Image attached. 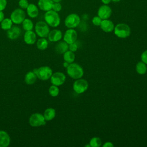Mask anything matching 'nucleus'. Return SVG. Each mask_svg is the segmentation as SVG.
I'll return each mask as SVG.
<instances>
[{
	"instance_id": "obj_1",
	"label": "nucleus",
	"mask_w": 147,
	"mask_h": 147,
	"mask_svg": "<svg viewBox=\"0 0 147 147\" xmlns=\"http://www.w3.org/2000/svg\"><path fill=\"white\" fill-rule=\"evenodd\" d=\"M45 22L51 27H57L60 23V18L57 12L50 10L46 11L44 14Z\"/></svg>"
},
{
	"instance_id": "obj_2",
	"label": "nucleus",
	"mask_w": 147,
	"mask_h": 147,
	"mask_svg": "<svg viewBox=\"0 0 147 147\" xmlns=\"http://www.w3.org/2000/svg\"><path fill=\"white\" fill-rule=\"evenodd\" d=\"M68 75L72 79H78L82 78L84 74L83 68L77 63H70L67 68Z\"/></svg>"
},
{
	"instance_id": "obj_3",
	"label": "nucleus",
	"mask_w": 147,
	"mask_h": 147,
	"mask_svg": "<svg viewBox=\"0 0 147 147\" xmlns=\"http://www.w3.org/2000/svg\"><path fill=\"white\" fill-rule=\"evenodd\" d=\"M114 34L116 36L121 38H126L128 37L131 33V30L129 26L124 23L118 24L114 29Z\"/></svg>"
},
{
	"instance_id": "obj_4",
	"label": "nucleus",
	"mask_w": 147,
	"mask_h": 147,
	"mask_svg": "<svg viewBox=\"0 0 147 147\" xmlns=\"http://www.w3.org/2000/svg\"><path fill=\"white\" fill-rule=\"evenodd\" d=\"M33 72L37 78L42 80H47L51 78L53 72L52 69L48 66H42L38 68H34Z\"/></svg>"
},
{
	"instance_id": "obj_5",
	"label": "nucleus",
	"mask_w": 147,
	"mask_h": 147,
	"mask_svg": "<svg viewBox=\"0 0 147 147\" xmlns=\"http://www.w3.org/2000/svg\"><path fill=\"white\" fill-rule=\"evenodd\" d=\"M35 32L37 36L40 37H47L50 32L48 25L44 21H38L35 25Z\"/></svg>"
},
{
	"instance_id": "obj_6",
	"label": "nucleus",
	"mask_w": 147,
	"mask_h": 147,
	"mask_svg": "<svg viewBox=\"0 0 147 147\" xmlns=\"http://www.w3.org/2000/svg\"><path fill=\"white\" fill-rule=\"evenodd\" d=\"M29 122L30 126L33 127H38L45 125L46 121L42 114L40 113H34L29 118Z\"/></svg>"
},
{
	"instance_id": "obj_7",
	"label": "nucleus",
	"mask_w": 147,
	"mask_h": 147,
	"mask_svg": "<svg viewBox=\"0 0 147 147\" xmlns=\"http://www.w3.org/2000/svg\"><path fill=\"white\" fill-rule=\"evenodd\" d=\"M80 23V17L75 13H72L69 14L65 19V25L68 28L74 29L77 27Z\"/></svg>"
},
{
	"instance_id": "obj_8",
	"label": "nucleus",
	"mask_w": 147,
	"mask_h": 147,
	"mask_svg": "<svg viewBox=\"0 0 147 147\" xmlns=\"http://www.w3.org/2000/svg\"><path fill=\"white\" fill-rule=\"evenodd\" d=\"M88 87V83L84 79H78L73 84V89L77 94H82L84 92Z\"/></svg>"
},
{
	"instance_id": "obj_9",
	"label": "nucleus",
	"mask_w": 147,
	"mask_h": 147,
	"mask_svg": "<svg viewBox=\"0 0 147 147\" xmlns=\"http://www.w3.org/2000/svg\"><path fill=\"white\" fill-rule=\"evenodd\" d=\"M25 18V13L22 9H16L10 14V19L15 24H22Z\"/></svg>"
},
{
	"instance_id": "obj_10",
	"label": "nucleus",
	"mask_w": 147,
	"mask_h": 147,
	"mask_svg": "<svg viewBox=\"0 0 147 147\" xmlns=\"http://www.w3.org/2000/svg\"><path fill=\"white\" fill-rule=\"evenodd\" d=\"M66 79L65 75L61 72H56L52 74L51 77V82L53 85L59 86L64 84Z\"/></svg>"
},
{
	"instance_id": "obj_11",
	"label": "nucleus",
	"mask_w": 147,
	"mask_h": 147,
	"mask_svg": "<svg viewBox=\"0 0 147 147\" xmlns=\"http://www.w3.org/2000/svg\"><path fill=\"white\" fill-rule=\"evenodd\" d=\"M77 32L74 29L69 28L64 33L63 39L65 42L69 44L73 42H75L77 40Z\"/></svg>"
},
{
	"instance_id": "obj_12",
	"label": "nucleus",
	"mask_w": 147,
	"mask_h": 147,
	"mask_svg": "<svg viewBox=\"0 0 147 147\" xmlns=\"http://www.w3.org/2000/svg\"><path fill=\"white\" fill-rule=\"evenodd\" d=\"M112 13V10L107 5H102L98 10V16L102 19H108L110 17Z\"/></svg>"
},
{
	"instance_id": "obj_13",
	"label": "nucleus",
	"mask_w": 147,
	"mask_h": 147,
	"mask_svg": "<svg viewBox=\"0 0 147 147\" xmlns=\"http://www.w3.org/2000/svg\"><path fill=\"white\" fill-rule=\"evenodd\" d=\"M21 29L17 26H12L7 30V36L11 40H15L18 38L21 35Z\"/></svg>"
},
{
	"instance_id": "obj_14",
	"label": "nucleus",
	"mask_w": 147,
	"mask_h": 147,
	"mask_svg": "<svg viewBox=\"0 0 147 147\" xmlns=\"http://www.w3.org/2000/svg\"><path fill=\"white\" fill-rule=\"evenodd\" d=\"M100 26L102 30L106 33H110L114 30V25L113 22L109 19L102 20Z\"/></svg>"
},
{
	"instance_id": "obj_15",
	"label": "nucleus",
	"mask_w": 147,
	"mask_h": 147,
	"mask_svg": "<svg viewBox=\"0 0 147 147\" xmlns=\"http://www.w3.org/2000/svg\"><path fill=\"white\" fill-rule=\"evenodd\" d=\"M24 40L25 42L28 45L34 44L36 41V33L32 30L26 31L24 36Z\"/></svg>"
},
{
	"instance_id": "obj_16",
	"label": "nucleus",
	"mask_w": 147,
	"mask_h": 147,
	"mask_svg": "<svg viewBox=\"0 0 147 147\" xmlns=\"http://www.w3.org/2000/svg\"><path fill=\"white\" fill-rule=\"evenodd\" d=\"M48 40L51 42H57L60 41L62 38V32L59 29H53L49 32Z\"/></svg>"
},
{
	"instance_id": "obj_17",
	"label": "nucleus",
	"mask_w": 147,
	"mask_h": 147,
	"mask_svg": "<svg viewBox=\"0 0 147 147\" xmlns=\"http://www.w3.org/2000/svg\"><path fill=\"white\" fill-rule=\"evenodd\" d=\"M10 143V138L8 133L4 130H0V147H7Z\"/></svg>"
},
{
	"instance_id": "obj_18",
	"label": "nucleus",
	"mask_w": 147,
	"mask_h": 147,
	"mask_svg": "<svg viewBox=\"0 0 147 147\" xmlns=\"http://www.w3.org/2000/svg\"><path fill=\"white\" fill-rule=\"evenodd\" d=\"M53 3L52 0H38V6L41 10L47 11L52 10Z\"/></svg>"
},
{
	"instance_id": "obj_19",
	"label": "nucleus",
	"mask_w": 147,
	"mask_h": 147,
	"mask_svg": "<svg viewBox=\"0 0 147 147\" xmlns=\"http://www.w3.org/2000/svg\"><path fill=\"white\" fill-rule=\"evenodd\" d=\"M26 12L28 15L32 18H36L38 15V9L36 5L33 3L29 4L26 8Z\"/></svg>"
},
{
	"instance_id": "obj_20",
	"label": "nucleus",
	"mask_w": 147,
	"mask_h": 147,
	"mask_svg": "<svg viewBox=\"0 0 147 147\" xmlns=\"http://www.w3.org/2000/svg\"><path fill=\"white\" fill-rule=\"evenodd\" d=\"M68 49V44L66 42L60 41L55 46V50L57 53L62 54L65 53Z\"/></svg>"
},
{
	"instance_id": "obj_21",
	"label": "nucleus",
	"mask_w": 147,
	"mask_h": 147,
	"mask_svg": "<svg viewBox=\"0 0 147 147\" xmlns=\"http://www.w3.org/2000/svg\"><path fill=\"white\" fill-rule=\"evenodd\" d=\"M37 76L33 71H29L25 76V82L27 84H33L37 80Z\"/></svg>"
},
{
	"instance_id": "obj_22",
	"label": "nucleus",
	"mask_w": 147,
	"mask_h": 147,
	"mask_svg": "<svg viewBox=\"0 0 147 147\" xmlns=\"http://www.w3.org/2000/svg\"><path fill=\"white\" fill-rule=\"evenodd\" d=\"M43 115L46 121H51L55 117V115H56L55 110L53 108H48L45 110Z\"/></svg>"
},
{
	"instance_id": "obj_23",
	"label": "nucleus",
	"mask_w": 147,
	"mask_h": 147,
	"mask_svg": "<svg viewBox=\"0 0 147 147\" xmlns=\"http://www.w3.org/2000/svg\"><path fill=\"white\" fill-rule=\"evenodd\" d=\"M136 70L138 74L144 75L147 71L146 64L142 61L138 62L136 66Z\"/></svg>"
},
{
	"instance_id": "obj_24",
	"label": "nucleus",
	"mask_w": 147,
	"mask_h": 147,
	"mask_svg": "<svg viewBox=\"0 0 147 147\" xmlns=\"http://www.w3.org/2000/svg\"><path fill=\"white\" fill-rule=\"evenodd\" d=\"M63 54V58L65 61H67L69 64L74 61L75 59V55L74 52L71 51H67Z\"/></svg>"
},
{
	"instance_id": "obj_25",
	"label": "nucleus",
	"mask_w": 147,
	"mask_h": 147,
	"mask_svg": "<svg viewBox=\"0 0 147 147\" xmlns=\"http://www.w3.org/2000/svg\"><path fill=\"white\" fill-rule=\"evenodd\" d=\"M48 42L47 40L44 37H41L37 41V47L38 49L43 51L47 48Z\"/></svg>"
},
{
	"instance_id": "obj_26",
	"label": "nucleus",
	"mask_w": 147,
	"mask_h": 147,
	"mask_svg": "<svg viewBox=\"0 0 147 147\" xmlns=\"http://www.w3.org/2000/svg\"><path fill=\"white\" fill-rule=\"evenodd\" d=\"M13 26V22L10 18H4L1 22V26L3 30H7Z\"/></svg>"
},
{
	"instance_id": "obj_27",
	"label": "nucleus",
	"mask_w": 147,
	"mask_h": 147,
	"mask_svg": "<svg viewBox=\"0 0 147 147\" xmlns=\"http://www.w3.org/2000/svg\"><path fill=\"white\" fill-rule=\"evenodd\" d=\"M22 28L25 31L32 30L33 28V23L31 20L28 18H25L22 22Z\"/></svg>"
},
{
	"instance_id": "obj_28",
	"label": "nucleus",
	"mask_w": 147,
	"mask_h": 147,
	"mask_svg": "<svg viewBox=\"0 0 147 147\" xmlns=\"http://www.w3.org/2000/svg\"><path fill=\"white\" fill-rule=\"evenodd\" d=\"M89 144L91 147H99L102 145V141L100 138L95 137L90 140Z\"/></svg>"
},
{
	"instance_id": "obj_29",
	"label": "nucleus",
	"mask_w": 147,
	"mask_h": 147,
	"mask_svg": "<svg viewBox=\"0 0 147 147\" xmlns=\"http://www.w3.org/2000/svg\"><path fill=\"white\" fill-rule=\"evenodd\" d=\"M48 92L51 96L53 97H55V96H57L59 94V88H58V86L52 84L49 88Z\"/></svg>"
},
{
	"instance_id": "obj_30",
	"label": "nucleus",
	"mask_w": 147,
	"mask_h": 147,
	"mask_svg": "<svg viewBox=\"0 0 147 147\" xmlns=\"http://www.w3.org/2000/svg\"><path fill=\"white\" fill-rule=\"evenodd\" d=\"M61 9H62V6L60 2H53V3L52 10H53L56 12H59L61 10Z\"/></svg>"
},
{
	"instance_id": "obj_31",
	"label": "nucleus",
	"mask_w": 147,
	"mask_h": 147,
	"mask_svg": "<svg viewBox=\"0 0 147 147\" xmlns=\"http://www.w3.org/2000/svg\"><path fill=\"white\" fill-rule=\"evenodd\" d=\"M18 5L22 9H26L29 5L28 0H20L18 2Z\"/></svg>"
},
{
	"instance_id": "obj_32",
	"label": "nucleus",
	"mask_w": 147,
	"mask_h": 147,
	"mask_svg": "<svg viewBox=\"0 0 147 147\" xmlns=\"http://www.w3.org/2000/svg\"><path fill=\"white\" fill-rule=\"evenodd\" d=\"M102 21V20L98 16L93 17L92 19V22L95 26H100Z\"/></svg>"
},
{
	"instance_id": "obj_33",
	"label": "nucleus",
	"mask_w": 147,
	"mask_h": 147,
	"mask_svg": "<svg viewBox=\"0 0 147 147\" xmlns=\"http://www.w3.org/2000/svg\"><path fill=\"white\" fill-rule=\"evenodd\" d=\"M68 49H69V51H71L73 52H75L78 49V46L75 42H73V43L68 44Z\"/></svg>"
},
{
	"instance_id": "obj_34",
	"label": "nucleus",
	"mask_w": 147,
	"mask_h": 147,
	"mask_svg": "<svg viewBox=\"0 0 147 147\" xmlns=\"http://www.w3.org/2000/svg\"><path fill=\"white\" fill-rule=\"evenodd\" d=\"M141 59L142 61L147 64V50L142 52V53L141 55Z\"/></svg>"
},
{
	"instance_id": "obj_35",
	"label": "nucleus",
	"mask_w": 147,
	"mask_h": 147,
	"mask_svg": "<svg viewBox=\"0 0 147 147\" xmlns=\"http://www.w3.org/2000/svg\"><path fill=\"white\" fill-rule=\"evenodd\" d=\"M7 1L0 0V11H3L6 7Z\"/></svg>"
},
{
	"instance_id": "obj_36",
	"label": "nucleus",
	"mask_w": 147,
	"mask_h": 147,
	"mask_svg": "<svg viewBox=\"0 0 147 147\" xmlns=\"http://www.w3.org/2000/svg\"><path fill=\"white\" fill-rule=\"evenodd\" d=\"M114 145L111 142H106L103 145V147H113Z\"/></svg>"
},
{
	"instance_id": "obj_37",
	"label": "nucleus",
	"mask_w": 147,
	"mask_h": 147,
	"mask_svg": "<svg viewBox=\"0 0 147 147\" xmlns=\"http://www.w3.org/2000/svg\"><path fill=\"white\" fill-rule=\"evenodd\" d=\"M5 18V15L2 11H0V22H2V21Z\"/></svg>"
},
{
	"instance_id": "obj_38",
	"label": "nucleus",
	"mask_w": 147,
	"mask_h": 147,
	"mask_svg": "<svg viewBox=\"0 0 147 147\" xmlns=\"http://www.w3.org/2000/svg\"><path fill=\"white\" fill-rule=\"evenodd\" d=\"M101 1L104 5H108L111 2V0H101Z\"/></svg>"
},
{
	"instance_id": "obj_39",
	"label": "nucleus",
	"mask_w": 147,
	"mask_h": 147,
	"mask_svg": "<svg viewBox=\"0 0 147 147\" xmlns=\"http://www.w3.org/2000/svg\"><path fill=\"white\" fill-rule=\"evenodd\" d=\"M69 63H68L67 62V61H64V62L63 63V66H64L65 68H66L69 66Z\"/></svg>"
},
{
	"instance_id": "obj_40",
	"label": "nucleus",
	"mask_w": 147,
	"mask_h": 147,
	"mask_svg": "<svg viewBox=\"0 0 147 147\" xmlns=\"http://www.w3.org/2000/svg\"><path fill=\"white\" fill-rule=\"evenodd\" d=\"M61 0H52L53 2H60Z\"/></svg>"
},
{
	"instance_id": "obj_41",
	"label": "nucleus",
	"mask_w": 147,
	"mask_h": 147,
	"mask_svg": "<svg viewBox=\"0 0 147 147\" xmlns=\"http://www.w3.org/2000/svg\"><path fill=\"white\" fill-rule=\"evenodd\" d=\"M121 0H111V1H113V2H115V3H116V2H119Z\"/></svg>"
},
{
	"instance_id": "obj_42",
	"label": "nucleus",
	"mask_w": 147,
	"mask_h": 147,
	"mask_svg": "<svg viewBox=\"0 0 147 147\" xmlns=\"http://www.w3.org/2000/svg\"><path fill=\"white\" fill-rule=\"evenodd\" d=\"M85 146H86V147H90L91 146H90V144H88V145H86Z\"/></svg>"
}]
</instances>
